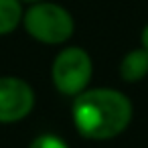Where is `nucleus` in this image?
Instances as JSON below:
<instances>
[{"label": "nucleus", "instance_id": "obj_6", "mask_svg": "<svg viewBox=\"0 0 148 148\" xmlns=\"http://www.w3.org/2000/svg\"><path fill=\"white\" fill-rule=\"evenodd\" d=\"M23 21L21 0H0V35L12 33Z\"/></svg>", "mask_w": 148, "mask_h": 148}, {"label": "nucleus", "instance_id": "obj_4", "mask_svg": "<svg viewBox=\"0 0 148 148\" xmlns=\"http://www.w3.org/2000/svg\"><path fill=\"white\" fill-rule=\"evenodd\" d=\"M35 106L33 87L18 77H0V124L21 122Z\"/></svg>", "mask_w": 148, "mask_h": 148}, {"label": "nucleus", "instance_id": "obj_3", "mask_svg": "<svg viewBox=\"0 0 148 148\" xmlns=\"http://www.w3.org/2000/svg\"><path fill=\"white\" fill-rule=\"evenodd\" d=\"M91 79V59L87 51L69 47L53 61V83L65 95L81 93Z\"/></svg>", "mask_w": 148, "mask_h": 148}, {"label": "nucleus", "instance_id": "obj_9", "mask_svg": "<svg viewBox=\"0 0 148 148\" xmlns=\"http://www.w3.org/2000/svg\"><path fill=\"white\" fill-rule=\"evenodd\" d=\"M21 2H29V4H35V2H43V0H21Z\"/></svg>", "mask_w": 148, "mask_h": 148}, {"label": "nucleus", "instance_id": "obj_2", "mask_svg": "<svg viewBox=\"0 0 148 148\" xmlns=\"http://www.w3.org/2000/svg\"><path fill=\"white\" fill-rule=\"evenodd\" d=\"M23 25L27 33L45 45H61L73 35L71 14L53 2H35L27 12H23Z\"/></svg>", "mask_w": 148, "mask_h": 148}, {"label": "nucleus", "instance_id": "obj_7", "mask_svg": "<svg viewBox=\"0 0 148 148\" xmlns=\"http://www.w3.org/2000/svg\"><path fill=\"white\" fill-rule=\"evenodd\" d=\"M29 148H69L61 138H57L55 134H41L37 136Z\"/></svg>", "mask_w": 148, "mask_h": 148}, {"label": "nucleus", "instance_id": "obj_8", "mask_svg": "<svg viewBox=\"0 0 148 148\" xmlns=\"http://www.w3.org/2000/svg\"><path fill=\"white\" fill-rule=\"evenodd\" d=\"M142 47L148 51V25H146L144 31H142Z\"/></svg>", "mask_w": 148, "mask_h": 148}, {"label": "nucleus", "instance_id": "obj_5", "mask_svg": "<svg viewBox=\"0 0 148 148\" xmlns=\"http://www.w3.org/2000/svg\"><path fill=\"white\" fill-rule=\"evenodd\" d=\"M146 73H148V51L144 47L130 51L120 63V75L124 81H138Z\"/></svg>", "mask_w": 148, "mask_h": 148}, {"label": "nucleus", "instance_id": "obj_1", "mask_svg": "<svg viewBox=\"0 0 148 148\" xmlns=\"http://www.w3.org/2000/svg\"><path fill=\"white\" fill-rule=\"evenodd\" d=\"M73 124L89 140H110L132 120V101L116 89H83L73 101Z\"/></svg>", "mask_w": 148, "mask_h": 148}]
</instances>
